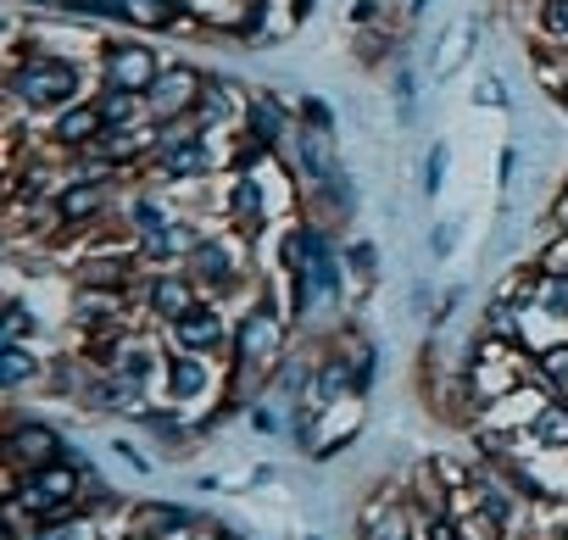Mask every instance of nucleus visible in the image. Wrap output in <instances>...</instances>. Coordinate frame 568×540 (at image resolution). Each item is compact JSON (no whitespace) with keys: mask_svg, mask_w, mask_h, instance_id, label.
<instances>
[{"mask_svg":"<svg viewBox=\"0 0 568 540\" xmlns=\"http://www.w3.org/2000/svg\"><path fill=\"white\" fill-rule=\"evenodd\" d=\"M529 73L540 84V95H557L568 84V45L557 40H529Z\"/></svg>","mask_w":568,"mask_h":540,"instance_id":"obj_15","label":"nucleus"},{"mask_svg":"<svg viewBox=\"0 0 568 540\" xmlns=\"http://www.w3.org/2000/svg\"><path fill=\"white\" fill-rule=\"evenodd\" d=\"M329 245H335V234L318 228L313 217H284V223L273 228V274L291 285L302 267H307L318 251H329Z\"/></svg>","mask_w":568,"mask_h":540,"instance_id":"obj_8","label":"nucleus"},{"mask_svg":"<svg viewBox=\"0 0 568 540\" xmlns=\"http://www.w3.org/2000/svg\"><path fill=\"white\" fill-rule=\"evenodd\" d=\"M90 101H95V112H101V123H106V129H140V123H151V106H145V95H140V90L95 84V90H90Z\"/></svg>","mask_w":568,"mask_h":540,"instance_id":"obj_14","label":"nucleus"},{"mask_svg":"<svg viewBox=\"0 0 568 540\" xmlns=\"http://www.w3.org/2000/svg\"><path fill=\"white\" fill-rule=\"evenodd\" d=\"M168 57L145 40V34H123V40H101V57H95V84H112V90H151L162 79Z\"/></svg>","mask_w":568,"mask_h":540,"instance_id":"obj_3","label":"nucleus"},{"mask_svg":"<svg viewBox=\"0 0 568 540\" xmlns=\"http://www.w3.org/2000/svg\"><path fill=\"white\" fill-rule=\"evenodd\" d=\"M302 540H324V534H302Z\"/></svg>","mask_w":568,"mask_h":540,"instance_id":"obj_38","label":"nucleus"},{"mask_svg":"<svg viewBox=\"0 0 568 540\" xmlns=\"http://www.w3.org/2000/svg\"><path fill=\"white\" fill-rule=\"evenodd\" d=\"M535 40L568 45V0H540L535 7Z\"/></svg>","mask_w":568,"mask_h":540,"instance_id":"obj_22","label":"nucleus"},{"mask_svg":"<svg viewBox=\"0 0 568 540\" xmlns=\"http://www.w3.org/2000/svg\"><path fill=\"white\" fill-rule=\"evenodd\" d=\"M223 374H229V368H217V357L168 351V368H162V385H156V396H162L168 407H184V412H195V407H206V401H217V396H223Z\"/></svg>","mask_w":568,"mask_h":540,"instance_id":"obj_5","label":"nucleus"},{"mask_svg":"<svg viewBox=\"0 0 568 540\" xmlns=\"http://www.w3.org/2000/svg\"><path fill=\"white\" fill-rule=\"evenodd\" d=\"M474 101H479V106L507 112V106H513V101H507V79H501V73H485V79H479V90H474Z\"/></svg>","mask_w":568,"mask_h":540,"instance_id":"obj_28","label":"nucleus"},{"mask_svg":"<svg viewBox=\"0 0 568 540\" xmlns=\"http://www.w3.org/2000/svg\"><path fill=\"white\" fill-rule=\"evenodd\" d=\"M529 385H540L546 396H568V335L529 357Z\"/></svg>","mask_w":568,"mask_h":540,"instance_id":"obj_16","label":"nucleus"},{"mask_svg":"<svg viewBox=\"0 0 568 540\" xmlns=\"http://www.w3.org/2000/svg\"><path fill=\"white\" fill-rule=\"evenodd\" d=\"M112 451H118V462H129L134 473H151V468H156V462H151V457H145L134 440H112Z\"/></svg>","mask_w":568,"mask_h":540,"instance_id":"obj_30","label":"nucleus"},{"mask_svg":"<svg viewBox=\"0 0 568 540\" xmlns=\"http://www.w3.org/2000/svg\"><path fill=\"white\" fill-rule=\"evenodd\" d=\"M390 95H396V112H402V123H418V68H413L407 57L390 68Z\"/></svg>","mask_w":568,"mask_h":540,"instance_id":"obj_21","label":"nucleus"},{"mask_svg":"<svg viewBox=\"0 0 568 540\" xmlns=\"http://www.w3.org/2000/svg\"><path fill=\"white\" fill-rule=\"evenodd\" d=\"M223 540H256V534H245V529H234V523H229V529H223Z\"/></svg>","mask_w":568,"mask_h":540,"instance_id":"obj_35","label":"nucleus"},{"mask_svg":"<svg viewBox=\"0 0 568 540\" xmlns=\"http://www.w3.org/2000/svg\"><path fill=\"white\" fill-rule=\"evenodd\" d=\"M346 23L352 29H379V23H390V7H385V0H352Z\"/></svg>","mask_w":568,"mask_h":540,"instance_id":"obj_27","label":"nucleus"},{"mask_svg":"<svg viewBox=\"0 0 568 540\" xmlns=\"http://www.w3.org/2000/svg\"><path fill=\"white\" fill-rule=\"evenodd\" d=\"M101 134H106V123H101L95 101L84 95V101H73V106H62L57 118L40 123V151H51L57 162H73V156H84Z\"/></svg>","mask_w":568,"mask_h":540,"instance_id":"obj_7","label":"nucleus"},{"mask_svg":"<svg viewBox=\"0 0 568 540\" xmlns=\"http://www.w3.org/2000/svg\"><path fill=\"white\" fill-rule=\"evenodd\" d=\"M562 228H568V173H562V184H557V195H551V206H546Z\"/></svg>","mask_w":568,"mask_h":540,"instance_id":"obj_32","label":"nucleus"},{"mask_svg":"<svg viewBox=\"0 0 568 540\" xmlns=\"http://www.w3.org/2000/svg\"><path fill=\"white\" fill-rule=\"evenodd\" d=\"M0 340H45V318L29 307V296L23 291H12L7 296V307H0Z\"/></svg>","mask_w":568,"mask_h":540,"instance_id":"obj_17","label":"nucleus"},{"mask_svg":"<svg viewBox=\"0 0 568 540\" xmlns=\"http://www.w3.org/2000/svg\"><path fill=\"white\" fill-rule=\"evenodd\" d=\"M529 435H535L540 451H568V396H551V401L535 412Z\"/></svg>","mask_w":568,"mask_h":540,"instance_id":"obj_18","label":"nucleus"},{"mask_svg":"<svg viewBox=\"0 0 568 540\" xmlns=\"http://www.w3.org/2000/svg\"><path fill=\"white\" fill-rule=\"evenodd\" d=\"M513 179H518V145H501V162H496V184H501V190H513Z\"/></svg>","mask_w":568,"mask_h":540,"instance_id":"obj_31","label":"nucleus"},{"mask_svg":"<svg viewBox=\"0 0 568 540\" xmlns=\"http://www.w3.org/2000/svg\"><path fill=\"white\" fill-rule=\"evenodd\" d=\"M296 118H302L307 129H318V134H341V123H335V106H329L324 95H302V101H296Z\"/></svg>","mask_w":568,"mask_h":540,"instance_id":"obj_26","label":"nucleus"},{"mask_svg":"<svg viewBox=\"0 0 568 540\" xmlns=\"http://www.w3.org/2000/svg\"><path fill=\"white\" fill-rule=\"evenodd\" d=\"M45 374H51L45 346H34V340H0V390H7L12 401L29 385H45Z\"/></svg>","mask_w":568,"mask_h":540,"instance_id":"obj_12","label":"nucleus"},{"mask_svg":"<svg viewBox=\"0 0 568 540\" xmlns=\"http://www.w3.org/2000/svg\"><path fill=\"white\" fill-rule=\"evenodd\" d=\"M95 90V62H79V57H57V51H34L29 34L18 45H7V101L12 112H29V118H57L62 106L84 101Z\"/></svg>","mask_w":568,"mask_h":540,"instance_id":"obj_1","label":"nucleus"},{"mask_svg":"<svg viewBox=\"0 0 568 540\" xmlns=\"http://www.w3.org/2000/svg\"><path fill=\"white\" fill-rule=\"evenodd\" d=\"M457 251V223H435L429 228V256H452Z\"/></svg>","mask_w":568,"mask_h":540,"instance_id":"obj_29","label":"nucleus"},{"mask_svg":"<svg viewBox=\"0 0 568 540\" xmlns=\"http://www.w3.org/2000/svg\"><path fill=\"white\" fill-rule=\"evenodd\" d=\"M341 256H346V267H352V279L357 285H379L385 274V256H379V240H368V234H357V240H341Z\"/></svg>","mask_w":568,"mask_h":540,"instance_id":"obj_20","label":"nucleus"},{"mask_svg":"<svg viewBox=\"0 0 568 540\" xmlns=\"http://www.w3.org/2000/svg\"><path fill=\"white\" fill-rule=\"evenodd\" d=\"M535 267H546V274H568V228H551L546 240H535Z\"/></svg>","mask_w":568,"mask_h":540,"instance_id":"obj_25","label":"nucleus"},{"mask_svg":"<svg viewBox=\"0 0 568 540\" xmlns=\"http://www.w3.org/2000/svg\"><path fill=\"white\" fill-rule=\"evenodd\" d=\"M363 435V401H341V407H324V424H318V446H313V462H335L352 440Z\"/></svg>","mask_w":568,"mask_h":540,"instance_id":"obj_13","label":"nucleus"},{"mask_svg":"<svg viewBox=\"0 0 568 540\" xmlns=\"http://www.w3.org/2000/svg\"><path fill=\"white\" fill-rule=\"evenodd\" d=\"M73 440L51 424V418H34V412H12L7 418V435H0V457H7V473H40L45 462L68 457Z\"/></svg>","mask_w":568,"mask_h":540,"instance_id":"obj_2","label":"nucleus"},{"mask_svg":"<svg viewBox=\"0 0 568 540\" xmlns=\"http://www.w3.org/2000/svg\"><path fill=\"white\" fill-rule=\"evenodd\" d=\"M101 529H106L101 518L79 512V518H68V523H40V529H34V540H95Z\"/></svg>","mask_w":568,"mask_h":540,"instance_id":"obj_24","label":"nucleus"},{"mask_svg":"<svg viewBox=\"0 0 568 540\" xmlns=\"http://www.w3.org/2000/svg\"><path fill=\"white\" fill-rule=\"evenodd\" d=\"M446 167H452V145H446V140H435V145H429V156H424V173H418V190H424L429 201L446 190Z\"/></svg>","mask_w":568,"mask_h":540,"instance_id":"obj_23","label":"nucleus"},{"mask_svg":"<svg viewBox=\"0 0 568 540\" xmlns=\"http://www.w3.org/2000/svg\"><path fill=\"white\" fill-rule=\"evenodd\" d=\"M245 101H251V90H240V84H234V79H223V73H206V84H201V101H195L190 123H195L201 134H229V129H240V123H245Z\"/></svg>","mask_w":568,"mask_h":540,"instance_id":"obj_10","label":"nucleus"},{"mask_svg":"<svg viewBox=\"0 0 568 540\" xmlns=\"http://www.w3.org/2000/svg\"><path fill=\"white\" fill-rule=\"evenodd\" d=\"M245 129H251L262 145H273V151H291L302 118H296V106H284L273 90H251V101H245Z\"/></svg>","mask_w":568,"mask_h":540,"instance_id":"obj_11","label":"nucleus"},{"mask_svg":"<svg viewBox=\"0 0 568 540\" xmlns=\"http://www.w3.org/2000/svg\"><path fill=\"white\" fill-rule=\"evenodd\" d=\"M291 7H296V12H302V23H307V18L318 12V0H291Z\"/></svg>","mask_w":568,"mask_h":540,"instance_id":"obj_34","label":"nucleus"},{"mask_svg":"<svg viewBox=\"0 0 568 540\" xmlns=\"http://www.w3.org/2000/svg\"><path fill=\"white\" fill-rule=\"evenodd\" d=\"M529 307H540L557 329H568V274H535V296H529Z\"/></svg>","mask_w":568,"mask_h":540,"instance_id":"obj_19","label":"nucleus"},{"mask_svg":"<svg viewBox=\"0 0 568 540\" xmlns=\"http://www.w3.org/2000/svg\"><path fill=\"white\" fill-rule=\"evenodd\" d=\"M162 340H168V351H195V357H229V346H234V313L223 307V302H212V296H201L184 318H173L168 329H162Z\"/></svg>","mask_w":568,"mask_h":540,"instance_id":"obj_4","label":"nucleus"},{"mask_svg":"<svg viewBox=\"0 0 568 540\" xmlns=\"http://www.w3.org/2000/svg\"><path fill=\"white\" fill-rule=\"evenodd\" d=\"M551 101H557V112H568V84H562V90H557Z\"/></svg>","mask_w":568,"mask_h":540,"instance_id":"obj_36","label":"nucleus"},{"mask_svg":"<svg viewBox=\"0 0 568 540\" xmlns=\"http://www.w3.org/2000/svg\"><path fill=\"white\" fill-rule=\"evenodd\" d=\"M201 84H206V73H201L195 62H168L162 79L145 90L151 123H179V118H190L195 101H201Z\"/></svg>","mask_w":568,"mask_h":540,"instance_id":"obj_9","label":"nucleus"},{"mask_svg":"<svg viewBox=\"0 0 568 540\" xmlns=\"http://www.w3.org/2000/svg\"><path fill=\"white\" fill-rule=\"evenodd\" d=\"M201 302V285L184 274V267H145L134 285V307L151 329H168L173 318H184Z\"/></svg>","mask_w":568,"mask_h":540,"instance_id":"obj_6","label":"nucleus"},{"mask_svg":"<svg viewBox=\"0 0 568 540\" xmlns=\"http://www.w3.org/2000/svg\"><path fill=\"white\" fill-rule=\"evenodd\" d=\"M95 540H123V534H112V529H101V534H95Z\"/></svg>","mask_w":568,"mask_h":540,"instance_id":"obj_37","label":"nucleus"},{"mask_svg":"<svg viewBox=\"0 0 568 540\" xmlns=\"http://www.w3.org/2000/svg\"><path fill=\"white\" fill-rule=\"evenodd\" d=\"M429 12H435V0H407V18H413V23H424Z\"/></svg>","mask_w":568,"mask_h":540,"instance_id":"obj_33","label":"nucleus"}]
</instances>
